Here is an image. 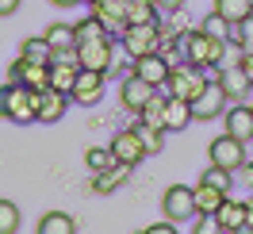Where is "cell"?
Wrapping results in <instances>:
<instances>
[{"label": "cell", "instance_id": "obj_1", "mask_svg": "<svg viewBox=\"0 0 253 234\" xmlns=\"http://www.w3.org/2000/svg\"><path fill=\"white\" fill-rule=\"evenodd\" d=\"M176 54L200 69H222L226 65V39H211L207 31H180L176 35Z\"/></svg>", "mask_w": 253, "mask_h": 234}, {"label": "cell", "instance_id": "obj_2", "mask_svg": "<svg viewBox=\"0 0 253 234\" xmlns=\"http://www.w3.org/2000/svg\"><path fill=\"white\" fill-rule=\"evenodd\" d=\"M207 81H211V77H204V69H200V65L180 62V65H173V73H169V81H165V93L192 104V100L207 89Z\"/></svg>", "mask_w": 253, "mask_h": 234}, {"label": "cell", "instance_id": "obj_3", "mask_svg": "<svg viewBox=\"0 0 253 234\" xmlns=\"http://www.w3.org/2000/svg\"><path fill=\"white\" fill-rule=\"evenodd\" d=\"M119 43H123V50L130 58H146V54L161 50V31H158V23H130V27L119 31Z\"/></svg>", "mask_w": 253, "mask_h": 234}, {"label": "cell", "instance_id": "obj_4", "mask_svg": "<svg viewBox=\"0 0 253 234\" xmlns=\"http://www.w3.org/2000/svg\"><path fill=\"white\" fill-rule=\"evenodd\" d=\"M35 115H39V93L31 85L8 81V115L4 119H12V123H35Z\"/></svg>", "mask_w": 253, "mask_h": 234}, {"label": "cell", "instance_id": "obj_5", "mask_svg": "<svg viewBox=\"0 0 253 234\" xmlns=\"http://www.w3.org/2000/svg\"><path fill=\"white\" fill-rule=\"evenodd\" d=\"M77 58H81V69L111 73V62H115V43H111V35H104V39H88V43H77Z\"/></svg>", "mask_w": 253, "mask_h": 234}, {"label": "cell", "instance_id": "obj_6", "mask_svg": "<svg viewBox=\"0 0 253 234\" xmlns=\"http://www.w3.org/2000/svg\"><path fill=\"white\" fill-rule=\"evenodd\" d=\"M8 81H16V85H31L35 93H46V89H50V62H31V58L19 54L16 62L8 65Z\"/></svg>", "mask_w": 253, "mask_h": 234}, {"label": "cell", "instance_id": "obj_7", "mask_svg": "<svg viewBox=\"0 0 253 234\" xmlns=\"http://www.w3.org/2000/svg\"><path fill=\"white\" fill-rule=\"evenodd\" d=\"M161 211H165V219H173V223H188V219H196V192H192L188 185L165 188Z\"/></svg>", "mask_w": 253, "mask_h": 234}, {"label": "cell", "instance_id": "obj_8", "mask_svg": "<svg viewBox=\"0 0 253 234\" xmlns=\"http://www.w3.org/2000/svg\"><path fill=\"white\" fill-rule=\"evenodd\" d=\"M207 157H211V165H222V169H242L246 165V142L234 139V135H222V139H211L207 146Z\"/></svg>", "mask_w": 253, "mask_h": 234}, {"label": "cell", "instance_id": "obj_9", "mask_svg": "<svg viewBox=\"0 0 253 234\" xmlns=\"http://www.w3.org/2000/svg\"><path fill=\"white\" fill-rule=\"evenodd\" d=\"M134 73L142 81H150L154 89H165V81L173 73V62H169L165 50H154V54H146V58H134Z\"/></svg>", "mask_w": 253, "mask_h": 234}, {"label": "cell", "instance_id": "obj_10", "mask_svg": "<svg viewBox=\"0 0 253 234\" xmlns=\"http://www.w3.org/2000/svg\"><path fill=\"white\" fill-rule=\"evenodd\" d=\"M111 154H115V161H126V165H138L142 157H150L134 127H123V131H115V139H111Z\"/></svg>", "mask_w": 253, "mask_h": 234}, {"label": "cell", "instance_id": "obj_11", "mask_svg": "<svg viewBox=\"0 0 253 234\" xmlns=\"http://www.w3.org/2000/svg\"><path fill=\"white\" fill-rule=\"evenodd\" d=\"M219 111H226V93H222L219 77H211L207 89L192 100V115H196V119H215Z\"/></svg>", "mask_w": 253, "mask_h": 234}, {"label": "cell", "instance_id": "obj_12", "mask_svg": "<svg viewBox=\"0 0 253 234\" xmlns=\"http://www.w3.org/2000/svg\"><path fill=\"white\" fill-rule=\"evenodd\" d=\"M158 93L150 81H142L138 73H126L123 81H119V100H123V108L126 111H142L146 108V100Z\"/></svg>", "mask_w": 253, "mask_h": 234}, {"label": "cell", "instance_id": "obj_13", "mask_svg": "<svg viewBox=\"0 0 253 234\" xmlns=\"http://www.w3.org/2000/svg\"><path fill=\"white\" fill-rule=\"evenodd\" d=\"M104 77L108 73H96V69H81L77 85H73V104H81V108H92V104H100V96H104Z\"/></svg>", "mask_w": 253, "mask_h": 234}, {"label": "cell", "instance_id": "obj_14", "mask_svg": "<svg viewBox=\"0 0 253 234\" xmlns=\"http://www.w3.org/2000/svg\"><path fill=\"white\" fill-rule=\"evenodd\" d=\"M219 85H222V93H226V100H246L250 96V77H246V69H242V62H226L219 69Z\"/></svg>", "mask_w": 253, "mask_h": 234}, {"label": "cell", "instance_id": "obj_15", "mask_svg": "<svg viewBox=\"0 0 253 234\" xmlns=\"http://www.w3.org/2000/svg\"><path fill=\"white\" fill-rule=\"evenodd\" d=\"M69 104H73V96L62 93V89H46V93H39V115H35V123H58Z\"/></svg>", "mask_w": 253, "mask_h": 234}, {"label": "cell", "instance_id": "obj_16", "mask_svg": "<svg viewBox=\"0 0 253 234\" xmlns=\"http://www.w3.org/2000/svg\"><path fill=\"white\" fill-rule=\"evenodd\" d=\"M126 4L130 0H92L88 8H92V16L108 27V31H123L126 27Z\"/></svg>", "mask_w": 253, "mask_h": 234}, {"label": "cell", "instance_id": "obj_17", "mask_svg": "<svg viewBox=\"0 0 253 234\" xmlns=\"http://www.w3.org/2000/svg\"><path fill=\"white\" fill-rule=\"evenodd\" d=\"M222 115H226V135H234V139H242V142L253 139V111H250V104L238 100L234 108H226Z\"/></svg>", "mask_w": 253, "mask_h": 234}, {"label": "cell", "instance_id": "obj_18", "mask_svg": "<svg viewBox=\"0 0 253 234\" xmlns=\"http://www.w3.org/2000/svg\"><path fill=\"white\" fill-rule=\"evenodd\" d=\"M134 173V165H126V161H115V165H108V169L92 173V188L100 192V196H108V192H115L119 185H126V177Z\"/></svg>", "mask_w": 253, "mask_h": 234}, {"label": "cell", "instance_id": "obj_19", "mask_svg": "<svg viewBox=\"0 0 253 234\" xmlns=\"http://www.w3.org/2000/svg\"><path fill=\"white\" fill-rule=\"evenodd\" d=\"M192 192H196V215H219V207L226 203V196H230V192L207 185V181H200Z\"/></svg>", "mask_w": 253, "mask_h": 234}, {"label": "cell", "instance_id": "obj_20", "mask_svg": "<svg viewBox=\"0 0 253 234\" xmlns=\"http://www.w3.org/2000/svg\"><path fill=\"white\" fill-rule=\"evenodd\" d=\"M219 223L222 231H246V223H250V211H246V200H230L219 207Z\"/></svg>", "mask_w": 253, "mask_h": 234}, {"label": "cell", "instance_id": "obj_21", "mask_svg": "<svg viewBox=\"0 0 253 234\" xmlns=\"http://www.w3.org/2000/svg\"><path fill=\"white\" fill-rule=\"evenodd\" d=\"M196 115H192V104L188 100H176L169 96V104H165V131H184Z\"/></svg>", "mask_w": 253, "mask_h": 234}, {"label": "cell", "instance_id": "obj_22", "mask_svg": "<svg viewBox=\"0 0 253 234\" xmlns=\"http://www.w3.org/2000/svg\"><path fill=\"white\" fill-rule=\"evenodd\" d=\"M46 43L54 50H73V47H77V23H65V19L50 23V27H46Z\"/></svg>", "mask_w": 253, "mask_h": 234}, {"label": "cell", "instance_id": "obj_23", "mask_svg": "<svg viewBox=\"0 0 253 234\" xmlns=\"http://www.w3.org/2000/svg\"><path fill=\"white\" fill-rule=\"evenodd\" d=\"M165 104H169V93H154L150 100H146V108L138 111V119L142 123H150V127H158V131H165Z\"/></svg>", "mask_w": 253, "mask_h": 234}, {"label": "cell", "instance_id": "obj_24", "mask_svg": "<svg viewBox=\"0 0 253 234\" xmlns=\"http://www.w3.org/2000/svg\"><path fill=\"white\" fill-rule=\"evenodd\" d=\"M73 231H77L73 215H65V211H46V215L39 219V231L35 234H73Z\"/></svg>", "mask_w": 253, "mask_h": 234}, {"label": "cell", "instance_id": "obj_25", "mask_svg": "<svg viewBox=\"0 0 253 234\" xmlns=\"http://www.w3.org/2000/svg\"><path fill=\"white\" fill-rule=\"evenodd\" d=\"M215 12H219L226 23H242V19L253 16V4L250 0H215Z\"/></svg>", "mask_w": 253, "mask_h": 234}, {"label": "cell", "instance_id": "obj_26", "mask_svg": "<svg viewBox=\"0 0 253 234\" xmlns=\"http://www.w3.org/2000/svg\"><path fill=\"white\" fill-rule=\"evenodd\" d=\"M130 23H158V4L154 0H130L126 4V27Z\"/></svg>", "mask_w": 253, "mask_h": 234}, {"label": "cell", "instance_id": "obj_27", "mask_svg": "<svg viewBox=\"0 0 253 234\" xmlns=\"http://www.w3.org/2000/svg\"><path fill=\"white\" fill-rule=\"evenodd\" d=\"M19 54L31 58V62H50V58H54V47L46 43V35H39V39H23Z\"/></svg>", "mask_w": 253, "mask_h": 234}, {"label": "cell", "instance_id": "obj_28", "mask_svg": "<svg viewBox=\"0 0 253 234\" xmlns=\"http://www.w3.org/2000/svg\"><path fill=\"white\" fill-rule=\"evenodd\" d=\"M134 131H138V139H142V146H146V154L154 157V154H161V146H165V131H158V127H150V123H134Z\"/></svg>", "mask_w": 253, "mask_h": 234}, {"label": "cell", "instance_id": "obj_29", "mask_svg": "<svg viewBox=\"0 0 253 234\" xmlns=\"http://www.w3.org/2000/svg\"><path fill=\"white\" fill-rule=\"evenodd\" d=\"M84 165H88L92 173L108 169V165H115V154H111V146H88V150H84Z\"/></svg>", "mask_w": 253, "mask_h": 234}, {"label": "cell", "instance_id": "obj_30", "mask_svg": "<svg viewBox=\"0 0 253 234\" xmlns=\"http://www.w3.org/2000/svg\"><path fill=\"white\" fill-rule=\"evenodd\" d=\"M23 215H19V207L12 200H0V234H16Z\"/></svg>", "mask_w": 253, "mask_h": 234}, {"label": "cell", "instance_id": "obj_31", "mask_svg": "<svg viewBox=\"0 0 253 234\" xmlns=\"http://www.w3.org/2000/svg\"><path fill=\"white\" fill-rule=\"evenodd\" d=\"M230 43H234L238 50H253V16L230 27Z\"/></svg>", "mask_w": 253, "mask_h": 234}, {"label": "cell", "instance_id": "obj_32", "mask_svg": "<svg viewBox=\"0 0 253 234\" xmlns=\"http://www.w3.org/2000/svg\"><path fill=\"white\" fill-rule=\"evenodd\" d=\"M230 27H234V23H226L219 12H211V16L200 23V31H207L211 39H226V43H230Z\"/></svg>", "mask_w": 253, "mask_h": 234}, {"label": "cell", "instance_id": "obj_33", "mask_svg": "<svg viewBox=\"0 0 253 234\" xmlns=\"http://www.w3.org/2000/svg\"><path fill=\"white\" fill-rule=\"evenodd\" d=\"M200 181H207V185H215V188H222V192H230V188H234V173L222 169V165H207V173L200 177Z\"/></svg>", "mask_w": 253, "mask_h": 234}, {"label": "cell", "instance_id": "obj_34", "mask_svg": "<svg viewBox=\"0 0 253 234\" xmlns=\"http://www.w3.org/2000/svg\"><path fill=\"white\" fill-rule=\"evenodd\" d=\"M104 35H111V31H108V27H104V23H100L96 16H88V19H81V23H77V43H88V39H104Z\"/></svg>", "mask_w": 253, "mask_h": 234}, {"label": "cell", "instance_id": "obj_35", "mask_svg": "<svg viewBox=\"0 0 253 234\" xmlns=\"http://www.w3.org/2000/svg\"><path fill=\"white\" fill-rule=\"evenodd\" d=\"M192 234H226V231H222L219 215H196V227H192Z\"/></svg>", "mask_w": 253, "mask_h": 234}, {"label": "cell", "instance_id": "obj_36", "mask_svg": "<svg viewBox=\"0 0 253 234\" xmlns=\"http://www.w3.org/2000/svg\"><path fill=\"white\" fill-rule=\"evenodd\" d=\"M142 234H176V223H173V219H165V223H154V227H146Z\"/></svg>", "mask_w": 253, "mask_h": 234}, {"label": "cell", "instance_id": "obj_37", "mask_svg": "<svg viewBox=\"0 0 253 234\" xmlns=\"http://www.w3.org/2000/svg\"><path fill=\"white\" fill-rule=\"evenodd\" d=\"M242 69H246V77L253 85V50H242Z\"/></svg>", "mask_w": 253, "mask_h": 234}, {"label": "cell", "instance_id": "obj_38", "mask_svg": "<svg viewBox=\"0 0 253 234\" xmlns=\"http://www.w3.org/2000/svg\"><path fill=\"white\" fill-rule=\"evenodd\" d=\"M158 8H161V12H169V16H173V12H180V8H184V0H158Z\"/></svg>", "mask_w": 253, "mask_h": 234}, {"label": "cell", "instance_id": "obj_39", "mask_svg": "<svg viewBox=\"0 0 253 234\" xmlns=\"http://www.w3.org/2000/svg\"><path fill=\"white\" fill-rule=\"evenodd\" d=\"M19 12V0H0V16H16Z\"/></svg>", "mask_w": 253, "mask_h": 234}, {"label": "cell", "instance_id": "obj_40", "mask_svg": "<svg viewBox=\"0 0 253 234\" xmlns=\"http://www.w3.org/2000/svg\"><path fill=\"white\" fill-rule=\"evenodd\" d=\"M8 115V85H0V119Z\"/></svg>", "mask_w": 253, "mask_h": 234}, {"label": "cell", "instance_id": "obj_41", "mask_svg": "<svg viewBox=\"0 0 253 234\" xmlns=\"http://www.w3.org/2000/svg\"><path fill=\"white\" fill-rule=\"evenodd\" d=\"M246 211H250V223H246V234H250V231H253V196L246 200Z\"/></svg>", "mask_w": 253, "mask_h": 234}, {"label": "cell", "instance_id": "obj_42", "mask_svg": "<svg viewBox=\"0 0 253 234\" xmlns=\"http://www.w3.org/2000/svg\"><path fill=\"white\" fill-rule=\"evenodd\" d=\"M50 4H58V8H73V4H81V0H50Z\"/></svg>", "mask_w": 253, "mask_h": 234}, {"label": "cell", "instance_id": "obj_43", "mask_svg": "<svg viewBox=\"0 0 253 234\" xmlns=\"http://www.w3.org/2000/svg\"><path fill=\"white\" fill-rule=\"evenodd\" d=\"M226 234H246V231H226Z\"/></svg>", "mask_w": 253, "mask_h": 234}, {"label": "cell", "instance_id": "obj_44", "mask_svg": "<svg viewBox=\"0 0 253 234\" xmlns=\"http://www.w3.org/2000/svg\"><path fill=\"white\" fill-rule=\"evenodd\" d=\"M81 4H92V0H81Z\"/></svg>", "mask_w": 253, "mask_h": 234}, {"label": "cell", "instance_id": "obj_45", "mask_svg": "<svg viewBox=\"0 0 253 234\" xmlns=\"http://www.w3.org/2000/svg\"><path fill=\"white\" fill-rule=\"evenodd\" d=\"M250 111H253V104H250Z\"/></svg>", "mask_w": 253, "mask_h": 234}, {"label": "cell", "instance_id": "obj_46", "mask_svg": "<svg viewBox=\"0 0 253 234\" xmlns=\"http://www.w3.org/2000/svg\"><path fill=\"white\" fill-rule=\"evenodd\" d=\"M154 4H158V0H154Z\"/></svg>", "mask_w": 253, "mask_h": 234}, {"label": "cell", "instance_id": "obj_47", "mask_svg": "<svg viewBox=\"0 0 253 234\" xmlns=\"http://www.w3.org/2000/svg\"><path fill=\"white\" fill-rule=\"evenodd\" d=\"M250 4H253V0H250Z\"/></svg>", "mask_w": 253, "mask_h": 234}]
</instances>
